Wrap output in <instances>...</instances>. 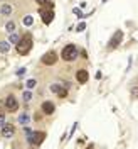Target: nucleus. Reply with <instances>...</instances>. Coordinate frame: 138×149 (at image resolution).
Returning <instances> with one entry per match:
<instances>
[{
    "instance_id": "obj_22",
    "label": "nucleus",
    "mask_w": 138,
    "mask_h": 149,
    "mask_svg": "<svg viewBox=\"0 0 138 149\" xmlns=\"http://www.w3.org/2000/svg\"><path fill=\"white\" fill-rule=\"evenodd\" d=\"M3 124H5V113H3V112H0V127H2Z\"/></svg>"
},
{
    "instance_id": "obj_26",
    "label": "nucleus",
    "mask_w": 138,
    "mask_h": 149,
    "mask_svg": "<svg viewBox=\"0 0 138 149\" xmlns=\"http://www.w3.org/2000/svg\"><path fill=\"white\" fill-rule=\"evenodd\" d=\"M103 2H106V0H103Z\"/></svg>"
},
{
    "instance_id": "obj_14",
    "label": "nucleus",
    "mask_w": 138,
    "mask_h": 149,
    "mask_svg": "<svg viewBox=\"0 0 138 149\" xmlns=\"http://www.w3.org/2000/svg\"><path fill=\"white\" fill-rule=\"evenodd\" d=\"M9 51H10L9 41H0V53H9Z\"/></svg>"
},
{
    "instance_id": "obj_24",
    "label": "nucleus",
    "mask_w": 138,
    "mask_h": 149,
    "mask_svg": "<svg viewBox=\"0 0 138 149\" xmlns=\"http://www.w3.org/2000/svg\"><path fill=\"white\" fill-rule=\"evenodd\" d=\"M131 95H133V97H137V98H138V86H135V88H131Z\"/></svg>"
},
{
    "instance_id": "obj_19",
    "label": "nucleus",
    "mask_w": 138,
    "mask_h": 149,
    "mask_svg": "<svg viewBox=\"0 0 138 149\" xmlns=\"http://www.w3.org/2000/svg\"><path fill=\"white\" fill-rule=\"evenodd\" d=\"M36 85H37V81L34 80V78H30V80H27V81H25V86H27V90H32Z\"/></svg>"
},
{
    "instance_id": "obj_25",
    "label": "nucleus",
    "mask_w": 138,
    "mask_h": 149,
    "mask_svg": "<svg viewBox=\"0 0 138 149\" xmlns=\"http://www.w3.org/2000/svg\"><path fill=\"white\" fill-rule=\"evenodd\" d=\"M37 3H39V5H44V3H46V2H49V0H36Z\"/></svg>"
},
{
    "instance_id": "obj_7",
    "label": "nucleus",
    "mask_w": 138,
    "mask_h": 149,
    "mask_svg": "<svg viewBox=\"0 0 138 149\" xmlns=\"http://www.w3.org/2000/svg\"><path fill=\"white\" fill-rule=\"evenodd\" d=\"M51 92L56 93L59 98H64L67 97V88H66L64 85H59V83H52L51 85Z\"/></svg>"
},
{
    "instance_id": "obj_21",
    "label": "nucleus",
    "mask_w": 138,
    "mask_h": 149,
    "mask_svg": "<svg viewBox=\"0 0 138 149\" xmlns=\"http://www.w3.org/2000/svg\"><path fill=\"white\" fill-rule=\"evenodd\" d=\"M84 29H86V24H84V22H81V24H78V27H76V31H78V32H83Z\"/></svg>"
},
{
    "instance_id": "obj_18",
    "label": "nucleus",
    "mask_w": 138,
    "mask_h": 149,
    "mask_svg": "<svg viewBox=\"0 0 138 149\" xmlns=\"http://www.w3.org/2000/svg\"><path fill=\"white\" fill-rule=\"evenodd\" d=\"M22 98H24V102H25V103L30 102V100H32V93H30V90H25L24 95H22Z\"/></svg>"
},
{
    "instance_id": "obj_5",
    "label": "nucleus",
    "mask_w": 138,
    "mask_h": 149,
    "mask_svg": "<svg viewBox=\"0 0 138 149\" xmlns=\"http://www.w3.org/2000/svg\"><path fill=\"white\" fill-rule=\"evenodd\" d=\"M121 41H123V31H116V32L111 36L110 42H108V47H110V49H115V47H118L121 44Z\"/></svg>"
},
{
    "instance_id": "obj_13",
    "label": "nucleus",
    "mask_w": 138,
    "mask_h": 149,
    "mask_svg": "<svg viewBox=\"0 0 138 149\" xmlns=\"http://www.w3.org/2000/svg\"><path fill=\"white\" fill-rule=\"evenodd\" d=\"M17 122H19V124H20V125H24V127H25V125H27L29 122H30V115H29L27 112H22V113L19 115Z\"/></svg>"
},
{
    "instance_id": "obj_2",
    "label": "nucleus",
    "mask_w": 138,
    "mask_h": 149,
    "mask_svg": "<svg viewBox=\"0 0 138 149\" xmlns=\"http://www.w3.org/2000/svg\"><path fill=\"white\" fill-rule=\"evenodd\" d=\"M15 47H17V53L19 54H27L29 51H30V49H32V37L29 36H22L20 37V41H19L17 44H15Z\"/></svg>"
},
{
    "instance_id": "obj_17",
    "label": "nucleus",
    "mask_w": 138,
    "mask_h": 149,
    "mask_svg": "<svg viewBox=\"0 0 138 149\" xmlns=\"http://www.w3.org/2000/svg\"><path fill=\"white\" fill-rule=\"evenodd\" d=\"M22 22H24V26H32L34 24V19H32V15H25V17L22 19Z\"/></svg>"
},
{
    "instance_id": "obj_6",
    "label": "nucleus",
    "mask_w": 138,
    "mask_h": 149,
    "mask_svg": "<svg viewBox=\"0 0 138 149\" xmlns=\"http://www.w3.org/2000/svg\"><path fill=\"white\" fill-rule=\"evenodd\" d=\"M41 61H42V65H46V66H52L57 61V54H56L54 51H47L46 54L41 58Z\"/></svg>"
},
{
    "instance_id": "obj_20",
    "label": "nucleus",
    "mask_w": 138,
    "mask_h": 149,
    "mask_svg": "<svg viewBox=\"0 0 138 149\" xmlns=\"http://www.w3.org/2000/svg\"><path fill=\"white\" fill-rule=\"evenodd\" d=\"M73 14H76L79 19H84V17H86V14H83V10L78 9V7H74V9H73Z\"/></svg>"
},
{
    "instance_id": "obj_1",
    "label": "nucleus",
    "mask_w": 138,
    "mask_h": 149,
    "mask_svg": "<svg viewBox=\"0 0 138 149\" xmlns=\"http://www.w3.org/2000/svg\"><path fill=\"white\" fill-rule=\"evenodd\" d=\"M39 12H41V15H42L44 24H51V22H52V19H54V3H52L51 0L46 2L44 5H41Z\"/></svg>"
},
{
    "instance_id": "obj_16",
    "label": "nucleus",
    "mask_w": 138,
    "mask_h": 149,
    "mask_svg": "<svg viewBox=\"0 0 138 149\" xmlns=\"http://www.w3.org/2000/svg\"><path fill=\"white\" fill-rule=\"evenodd\" d=\"M9 42H14V44H17L19 41H20V36H19L17 32H12V34H9V39H7Z\"/></svg>"
},
{
    "instance_id": "obj_9",
    "label": "nucleus",
    "mask_w": 138,
    "mask_h": 149,
    "mask_svg": "<svg viewBox=\"0 0 138 149\" xmlns=\"http://www.w3.org/2000/svg\"><path fill=\"white\" fill-rule=\"evenodd\" d=\"M5 107H7V110H10V112L19 110V102H17V98H15L14 95H9V97L5 98Z\"/></svg>"
},
{
    "instance_id": "obj_15",
    "label": "nucleus",
    "mask_w": 138,
    "mask_h": 149,
    "mask_svg": "<svg viewBox=\"0 0 138 149\" xmlns=\"http://www.w3.org/2000/svg\"><path fill=\"white\" fill-rule=\"evenodd\" d=\"M5 31H7L9 34H12V32H15V22H14V20H9V22L5 24Z\"/></svg>"
},
{
    "instance_id": "obj_11",
    "label": "nucleus",
    "mask_w": 138,
    "mask_h": 149,
    "mask_svg": "<svg viewBox=\"0 0 138 149\" xmlns=\"http://www.w3.org/2000/svg\"><path fill=\"white\" fill-rule=\"evenodd\" d=\"M12 12H14V5L12 3H2L0 5V15L9 17V15H12Z\"/></svg>"
},
{
    "instance_id": "obj_4",
    "label": "nucleus",
    "mask_w": 138,
    "mask_h": 149,
    "mask_svg": "<svg viewBox=\"0 0 138 149\" xmlns=\"http://www.w3.org/2000/svg\"><path fill=\"white\" fill-rule=\"evenodd\" d=\"M44 139H46V132H39V130H36V132H32L30 136L27 137V141L34 146V148H37V146H41L42 142H44Z\"/></svg>"
},
{
    "instance_id": "obj_12",
    "label": "nucleus",
    "mask_w": 138,
    "mask_h": 149,
    "mask_svg": "<svg viewBox=\"0 0 138 149\" xmlns=\"http://www.w3.org/2000/svg\"><path fill=\"white\" fill-rule=\"evenodd\" d=\"M76 80H78L79 83H88V80H89V73H88L86 70H78V73H76Z\"/></svg>"
},
{
    "instance_id": "obj_3",
    "label": "nucleus",
    "mask_w": 138,
    "mask_h": 149,
    "mask_svg": "<svg viewBox=\"0 0 138 149\" xmlns=\"http://www.w3.org/2000/svg\"><path fill=\"white\" fill-rule=\"evenodd\" d=\"M78 47L74 46V44H67V46H64L62 47V53H61V58L64 59V61H74L76 58H78Z\"/></svg>"
},
{
    "instance_id": "obj_8",
    "label": "nucleus",
    "mask_w": 138,
    "mask_h": 149,
    "mask_svg": "<svg viewBox=\"0 0 138 149\" xmlns=\"http://www.w3.org/2000/svg\"><path fill=\"white\" fill-rule=\"evenodd\" d=\"M0 134H2V137H5V139H10L14 134H15V127H14V124H3L2 125V130H0Z\"/></svg>"
},
{
    "instance_id": "obj_23",
    "label": "nucleus",
    "mask_w": 138,
    "mask_h": 149,
    "mask_svg": "<svg viewBox=\"0 0 138 149\" xmlns=\"http://www.w3.org/2000/svg\"><path fill=\"white\" fill-rule=\"evenodd\" d=\"M25 71H27L25 68H19V70H17V76H22V74L25 73Z\"/></svg>"
},
{
    "instance_id": "obj_10",
    "label": "nucleus",
    "mask_w": 138,
    "mask_h": 149,
    "mask_svg": "<svg viewBox=\"0 0 138 149\" xmlns=\"http://www.w3.org/2000/svg\"><path fill=\"white\" fill-rule=\"evenodd\" d=\"M41 110L44 112L46 115H52L56 110V105L52 102H49V100H46V102H42V105H41Z\"/></svg>"
}]
</instances>
